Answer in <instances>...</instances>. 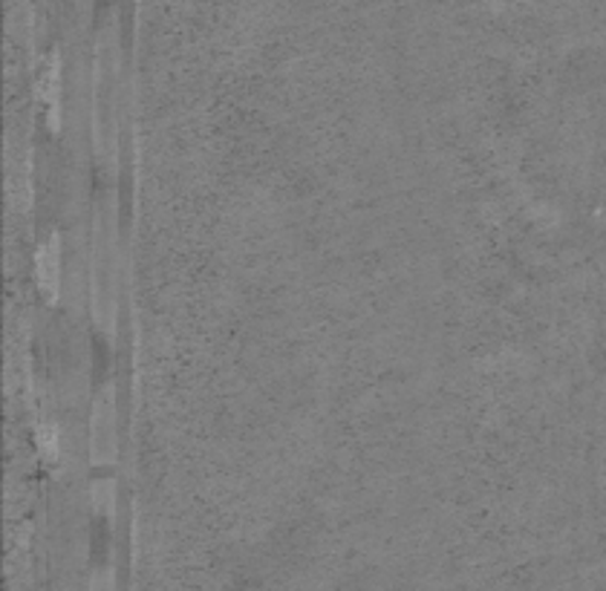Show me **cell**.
<instances>
[{"label":"cell","instance_id":"obj_1","mask_svg":"<svg viewBox=\"0 0 606 591\" xmlns=\"http://www.w3.org/2000/svg\"><path fill=\"white\" fill-rule=\"evenodd\" d=\"M35 269H38V283L40 288H44V295L56 300L58 286H61V255H58L56 237L38 248V255H35Z\"/></svg>","mask_w":606,"mask_h":591},{"label":"cell","instance_id":"obj_2","mask_svg":"<svg viewBox=\"0 0 606 591\" xmlns=\"http://www.w3.org/2000/svg\"><path fill=\"white\" fill-rule=\"evenodd\" d=\"M38 448L47 459H58L61 456V441H58L56 427H49V424L38 427Z\"/></svg>","mask_w":606,"mask_h":591}]
</instances>
